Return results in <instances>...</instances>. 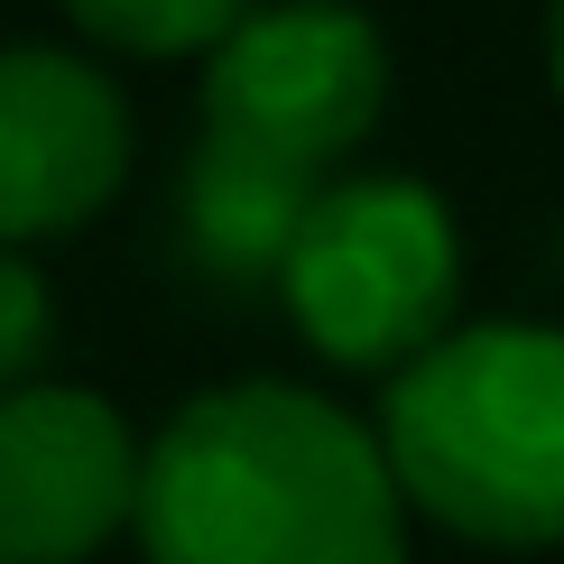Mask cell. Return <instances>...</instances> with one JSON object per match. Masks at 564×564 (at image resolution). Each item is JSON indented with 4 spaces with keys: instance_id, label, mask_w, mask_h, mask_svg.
Wrapping results in <instances>:
<instances>
[{
    "instance_id": "obj_5",
    "label": "cell",
    "mask_w": 564,
    "mask_h": 564,
    "mask_svg": "<svg viewBox=\"0 0 564 564\" xmlns=\"http://www.w3.org/2000/svg\"><path fill=\"white\" fill-rule=\"evenodd\" d=\"M149 444L93 389H0V564H84L139 519Z\"/></svg>"
},
{
    "instance_id": "obj_9",
    "label": "cell",
    "mask_w": 564,
    "mask_h": 564,
    "mask_svg": "<svg viewBox=\"0 0 564 564\" xmlns=\"http://www.w3.org/2000/svg\"><path fill=\"white\" fill-rule=\"evenodd\" d=\"M46 343H56V305H46V278L19 260V250H0V389H29Z\"/></svg>"
},
{
    "instance_id": "obj_4",
    "label": "cell",
    "mask_w": 564,
    "mask_h": 564,
    "mask_svg": "<svg viewBox=\"0 0 564 564\" xmlns=\"http://www.w3.org/2000/svg\"><path fill=\"white\" fill-rule=\"evenodd\" d=\"M389 102V46L343 0H278L250 10L204 56V139L288 158L324 176L343 149H361Z\"/></svg>"
},
{
    "instance_id": "obj_3",
    "label": "cell",
    "mask_w": 564,
    "mask_h": 564,
    "mask_svg": "<svg viewBox=\"0 0 564 564\" xmlns=\"http://www.w3.org/2000/svg\"><path fill=\"white\" fill-rule=\"evenodd\" d=\"M296 334L343 370H408L444 343L463 296V231L416 176H343L315 195L288 269H278Z\"/></svg>"
},
{
    "instance_id": "obj_10",
    "label": "cell",
    "mask_w": 564,
    "mask_h": 564,
    "mask_svg": "<svg viewBox=\"0 0 564 564\" xmlns=\"http://www.w3.org/2000/svg\"><path fill=\"white\" fill-rule=\"evenodd\" d=\"M546 65H555V93H564V0H546Z\"/></svg>"
},
{
    "instance_id": "obj_2",
    "label": "cell",
    "mask_w": 564,
    "mask_h": 564,
    "mask_svg": "<svg viewBox=\"0 0 564 564\" xmlns=\"http://www.w3.org/2000/svg\"><path fill=\"white\" fill-rule=\"evenodd\" d=\"M408 509L481 546H564V334L473 324L416 351L380 398Z\"/></svg>"
},
{
    "instance_id": "obj_1",
    "label": "cell",
    "mask_w": 564,
    "mask_h": 564,
    "mask_svg": "<svg viewBox=\"0 0 564 564\" xmlns=\"http://www.w3.org/2000/svg\"><path fill=\"white\" fill-rule=\"evenodd\" d=\"M149 564H408L380 435L296 380L204 389L139 463Z\"/></svg>"
},
{
    "instance_id": "obj_7",
    "label": "cell",
    "mask_w": 564,
    "mask_h": 564,
    "mask_svg": "<svg viewBox=\"0 0 564 564\" xmlns=\"http://www.w3.org/2000/svg\"><path fill=\"white\" fill-rule=\"evenodd\" d=\"M315 195H324V176L288 167V158L204 139L195 167H185V241H195V260L214 278H278L305 214H315Z\"/></svg>"
},
{
    "instance_id": "obj_6",
    "label": "cell",
    "mask_w": 564,
    "mask_h": 564,
    "mask_svg": "<svg viewBox=\"0 0 564 564\" xmlns=\"http://www.w3.org/2000/svg\"><path fill=\"white\" fill-rule=\"evenodd\" d=\"M130 176V93L75 46H0V250L56 241Z\"/></svg>"
},
{
    "instance_id": "obj_8",
    "label": "cell",
    "mask_w": 564,
    "mask_h": 564,
    "mask_svg": "<svg viewBox=\"0 0 564 564\" xmlns=\"http://www.w3.org/2000/svg\"><path fill=\"white\" fill-rule=\"evenodd\" d=\"M75 29L130 56H176V46H223L250 19V0H65Z\"/></svg>"
}]
</instances>
